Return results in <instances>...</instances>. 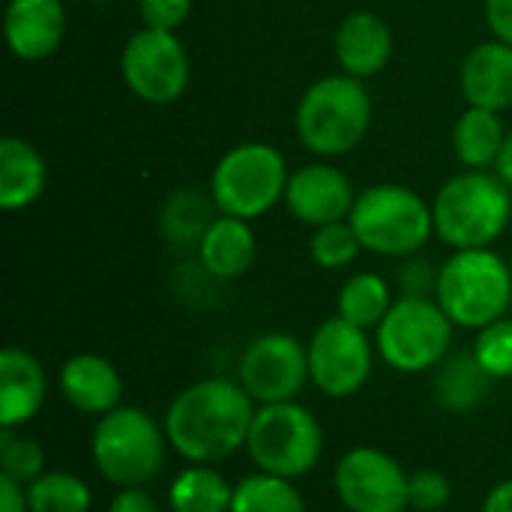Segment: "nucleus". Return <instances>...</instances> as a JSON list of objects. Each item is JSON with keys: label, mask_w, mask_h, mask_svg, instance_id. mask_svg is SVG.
Returning <instances> with one entry per match:
<instances>
[{"label": "nucleus", "mask_w": 512, "mask_h": 512, "mask_svg": "<svg viewBox=\"0 0 512 512\" xmlns=\"http://www.w3.org/2000/svg\"><path fill=\"white\" fill-rule=\"evenodd\" d=\"M231 512H306V501L294 489V480L258 471L234 486Z\"/></svg>", "instance_id": "bb28decb"}, {"label": "nucleus", "mask_w": 512, "mask_h": 512, "mask_svg": "<svg viewBox=\"0 0 512 512\" xmlns=\"http://www.w3.org/2000/svg\"><path fill=\"white\" fill-rule=\"evenodd\" d=\"M48 378L42 363L18 345L0 351V429L27 426L45 405Z\"/></svg>", "instance_id": "a211bd4d"}, {"label": "nucleus", "mask_w": 512, "mask_h": 512, "mask_svg": "<svg viewBox=\"0 0 512 512\" xmlns=\"http://www.w3.org/2000/svg\"><path fill=\"white\" fill-rule=\"evenodd\" d=\"M237 381L255 405L294 402L309 384V351L288 333H261L243 348Z\"/></svg>", "instance_id": "f8f14e48"}, {"label": "nucleus", "mask_w": 512, "mask_h": 512, "mask_svg": "<svg viewBox=\"0 0 512 512\" xmlns=\"http://www.w3.org/2000/svg\"><path fill=\"white\" fill-rule=\"evenodd\" d=\"M408 495H411V507L420 512H438L444 510L453 498V486L447 480V474L435 471V468H423L411 474L408 483Z\"/></svg>", "instance_id": "2f4dec72"}, {"label": "nucleus", "mask_w": 512, "mask_h": 512, "mask_svg": "<svg viewBox=\"0 0 512 512\" xmlns=\"http://www.w3.org/2000/svg\"><path fill=\"white\" fill-rule=\"evenodd\" d=\"M435 300L456 327L483 330L510 309V264L495 249H456L438 270Z\"/></svg>", "instance_id": "423d86ee"}, {"label": "nucleus", "mask_w": 512, "mask_h": 512, "mask_svg": "<svg viewBox=\"0 0 512 512\" xmlns=\"http://www.w3.org/2000/svg\"><path fill=\"white\" fill-rule=\"evenodd\" d=\"M216 213L219 210L210 195L204 198L195 189H180L165 201L159 228H162L165 240L174 246H198L201 237L207 234V228L213 225Z\"/></svg>", "instance_id": "a878e982"}, {"label": "nucleus", "mask_w": 512, "mask_h": 512, "mask_svg": "<svg viewBox=\"0 0 512 512\" xmlns=\"http://www.w3.org/2000/svg\"><path fill=\"white\" fill-rule=\"evenodd\" d=\"M333 57L339 69L351 78L369 81L387 69L393 57V30L390 24L369 9L345 15L333 33Z\"/></svg>", "instance_id": "dca6fc26"}, {"label": "nucleus", "mask_w": 512, "mask_h": 512, "mask_svg": "<svg viewBox=\"0 0 512 512\" xmlns=\"http://www.w3.org/2000/svg\"><path fill=\"white\" fill-rule=\"evenodd\" d=\"M309 381L330 399H348L360 393L375 366V348L363 327L333 315L312 333L309 345Z\"/></svg>", "instance_id": "9b49d317"}, {"label": "nucleus", "mask_w": 512, "mask_h": 512, "mask_svg": "<svg viewBox=\"0 0 512 512\" xmlns=\"http://www.w3.org/2000/svg\"><path fill=\"white\" fill-rule=\"evenodd\" d=\"M48 456H45V447L18 432V429H3L0 435V468H3V477L21 483V486H30L36 477H42L48 468Z\"/></svg>", "instance_id": "c85d7f7f"}, {"label": "nucleus", "mask_w": 512, "mask_h": 512, "mask_svg": "<svg viewBox=\"0 0 512 512\" xmlns=\"http://www.w3.org/2000/svg\"><path fill=\"white\" fill-rule=\"evenodd\" d=\"M168 432L153 414L120 405L96 420L90 435V459L96 471L117 489L147 486L168 459Z\"/></svg>", "instance_id": "20e7f679"}, {"label": "nucleus", "mask_w": 512, "mask_h": 512, "mask_svg": "<svg viewBox=\"0 0 512 512\" xmlns=\"http://www.w3.org/2000/svg\"><path fill=\"white\" fill-rule=\"evenodd\" d=\"M483 512H512V480L498 483V486L486 495Z\"/></svg>", "instance_id": "4c0bfd02"}, {"label": "nucleus", "mask_w": 512, "mask_h": 512, "mask_svg": "<svg viewBox=\"0 0 512 512\" xmlns=\"http://www.w3.org/2000/svg\"><path fill=\"white\" fill-rule=\"evenodd\" d=\"M486 24L495 39L512 45V0H486Z\"/></svg>", "instance_id": "c9c22d12"}, {"label": "nucleus", "mask_w": 512, "mask_h": 512, "mask_svg": "<svg viewBox=\"0 0 512 512\" xmlns=\"http://www.w3.org/2000/svg\"><path fill=\"white\" fill-rule=\"evenodd\" d=\"M435 237L450 249H492L512 219V189L489 171L450 177L432 201Z\"/></svg>", "instance_id": "7ed1b4c3"}, {"label": "nucleus", "mask_w": 512, "mask_h": 512, "mask_svg": "<svg viewBox=\"0 0 512 512\" xmlns=\"http://www.w3.org/2000/svg\"><path fill=\"white\" fill-rule=\"evenodd\" d=\"M411 477L405 468L378 447L348 450L333 474L336 495L348 512H405Z\"/></svg>", "instance_id": "ddd939ff"}, {"label": "nucleus", "mask_w": 512, "mask_h": 512, "mask_svg": "<svg viewBox=\"0 0 512 512\" xmlns=\"http://www.w3.org/2000/svg\"><path fill=\"white\" fill-rule=\"evenodd\" d=\"M393 291L387 285V279L381 273H354L342 288H339V297H336V315L363 327V330H372L384 321V315L390 312L393 306Z\"/></svg>", "instance_id": "393cba45"}, {"label": "nucleus", "mask_w": 512, "mask_h": 512, "mask_svg": "<svg viewBox=\"0 0 512 512\" xmlns=\"http://www.w3.org/2000/svg\"><path fill=\"white\" fill-rule=\"evenodd\" d=\"M246 453L258 471L285 480H300L315 471L324 456V429L318 417L297 399L279 405H258Z\"/></svg>", "instance_id": "1a4fd4ad"}, {"label": "nucleus", "mask_w": 512, "mask_h": 512, "mask_svg": "<svg viewBox=\"0 0 512 512\" xmlns=\"http://www.w3.org/2000/svg\"><path fill=\"white\" fill-rule=\"evenodd\" d=\"M360 252H363V243L348 219L330 222V225H321L312 231L309 255L321 270H342V267L354 264Z\"/></svg>", "instance_id": "c756f323"}, {"label": "nucleus", "mask_w": 512, "mask_h": 512, "mask_svg": "<svg viewBox=\"0 0 512 512\" xmlns=\"http://www.w3.org/2000/svg\"><path fill=\"white\" fill-rule=\"evenodd\" d=\"M492 390V378L489 372L480 366V360L474 357V351H459L450 354L435 375V393L444 411L450 414H468L477 405L486 402Z\"/></svg>", "instance_id": "5701e85b"}, {"label": "nucleus", "mask_w": 512, "mask_h": 512, "mask_svg": "<svg viewBox=\"0 0 512 512\" xmlns=\"http://www.w3.org/2000/svg\"><path fill=\"white\" fill-rule=\"evenodd\" d=\"M234 486L213 465H189L168 486L174 512H231Z\"/></svg>", "instance_id": "b1692460"}, {"label": "nucleus", "mask_w": 512, "mask_h": 512, "mask_svg": "<svg viewBox=\"0 0 512 512\" xmlns=\"http://www.w3.org/2000/svg\"><path fill=\"white\" fill-rule=\"evenodd\" d=\"M27 504L30 512H90L93 492L69 471H45L27 486Z\"/></svg>", "instance_id": "cd10ccee"}, {"label": "nucleus", "mask_w": 512, "mask_h": 512, "mask_svg": "<svg viewBox=\"0 0 512 512\" xmlns=\"http://www.w3.org/2000/svg\"><path fill=\"white\" fill-rule=\"evenodd\" d=\"M120 75L132 96L147 105L177 102L192 78L189 54L177 33L141 27L120 51Z\"/></svg>", "instance_id": "9d476101"}, {"label": "nucleus", "mask_w": 512, "mask_h": 512, "mask_svg": "<svg viewBox=\"0 0 512 512\" xmlns=\"http://www.w3.org/2000/svg\"><path fill=\"white\" fill-rule=\"evenodd\" d=\"M495 174L512 189V132H507V141H504V147H501V153H498Z\"/></svg>", "instance_id": "58836bf2"}, {"label": "nucleus", "mask_w": 512, "mask_h": 512, "mask_svg": "<svg viewBox=\"0 0 512 512\" xmlns=\"http://www.w3.org/2000/svg\"><path fill=\"white\" fill-rule=\"evenodd\" d=\"M399 285H402V294H408V297H435L438 270H432L426 261H417L411 255V258H405V264L399 270Z\"/></svg>", "instance_id": "72a5a7b5"}, {"label": "nucleus", "mask_w": 512, "mask_h": 512, "mask_svg": "<svg viewBox=\"0 0 512 512\" xmlns=\"http://www.w3.org/2000/svg\"><path fill=\"white\" fill-rule=\"evenodd\" d=\"M354 201H357V192H354L348 174L330 162H309V165L291 171V177H288L285 207L297 222H303L309 228H321V225L348 219Z\"/></svg>", "instance_id": "4468645a"}, {"label": "nucleus", "mask_w": 512, "mask_h": 512, "mask_svg": "<svg viewBox=\"0 0 512 512\" xmlns=\"http://www.w3.org/2000/svg\"><path fill=\"white\" fill-rule=\"evenodd\" d=\"M0 512H30L27 504V486L0 477Z\"/></svg>", "instance_id": "e433bc0d"}, {"label": "nucleus", "mask_w": 512, "mask_h": 512, "mask_svg": "<svg viewBox=\"0 0 512 512\" xmlns=\"http://www.w3.org/2000/svg\"><path fill=\"white\" fill-rule=\"evenodd\" d=\"M138 15L144 27L177 33L192 15V0H138Z\"/></svg>", "instance_id": "473e14b6"}, {"label": "nucleus", "mask_w": 512, "mask_h": 512, "mask_svg": "<svg viewBox=\"0 0 512 512\" xmlns=\"http://www.w3.org/2000/svg\"><path fill=\"white\" fill-rule=\"evenodd\" d=\"M255 252H258V243H255L252 225L246 219L222 216V213L213 219V225L207 228V234L198 243L201 267L216 279L243 276L252 267Z\"/></svg>", "instance_id": "412c9836"}, {"label": "nucleus", "mask_w": 512, "mask_h": 512, "mask_svg": "<svg viewBox=\"0 0 512 512\" xmlns=\"http://www.w3.org/2000/svg\"><path fill=\"white\" fill-rule=\"evenodd\" d=\"M108 512H159V507L153 495L144 492V486H126L114 492V498L108 501Z\"/></svg>", "instance_id": "f704fd0d"}, {"label": "nucleus", "mask_w": 512, "mask_h": 512, "mask_svg": "<svg viewBox=\"0 0 512 512\" xmlns=\"http://www.w3.org/2000/svg\"><path fill=\"white\" fill-rule=\"evenodd\" d=\"M288 177V162L279 147L243 141L216 162L210 174V198L222 216L255 222L285 201Z\"/></svg>", "instance_id": "0eeeda50"}, {"label": "nucleus", "mask_w": 512, "mask_h": 512, "mask_svg": "<svg viewBox=\"0 0 512 512\" xmlns=\"http://www.w3.org/2000/svg\"><path fill=\"white\" fill-rule=\"evenodd\" d=\"M255 411L240 381L201 378L171 399L162 423L177 456L189 465H216L246 447Z\"/></svg>", "instance_id": "f257e3e1"}, {"label": "nucleus", "mask_w": 512, "mask_h": 512, "mask_svg": "<svg viewBox=\"0 0 512 512\" xmlns=\"http://www.w3.org/2000/svg\"><path fill=\"white\" fill-rule=\"evenodd\" d=\"M459 87L468 105L507 111L512 105V45L501 39L474 45L462 60Z\"/></svg>", "instance_id": "6ab92c4d"}, {"label": "nucleus", "mask_w": 512, "mask_h": 512, "mask_svg": "<svg viewBox=\"0 0 512 512\" xmlns=\"http://www.w3.org/2000/svg\"><path fill=\"white\" fill-rule=\"evenodd\" d=\"M3 36L18 60H48L66 39L63 0H9L3 9Z\"/></svg>", "instance_id": "2eb2a0df"}, {"label": "nucleus", "mask_w": 512, "mask_h": 512, "mask_svg": "<svg viewBox=\"0 0 512 512\" xmlns=\"http://www.w3.org/2000/svg\"><path fill=\"white\" fill-rule=\"evenodd\" d=\"M48 186L45 156L24 138L6 135L0 141V207L6 213L27 210Z\"/></svg>", "instance_id": "aec40b11"}, {"label": "nucleus", "mask_w": 512, "mask_h": 512, "mask_svg": "<svg viewBox=\"0 0 512 512\" xmlns=\"http://www.w3.org/2000/svg\"><path fill=\"white\" fill-rule=\"evenodd\" d=\"M507 141V129L498 111L468 105L453 126V153L468 171L495 168L498 153Z\"/></svg>", "instance_id": "4be33fe9"}, {"label": "nucleus", "mask_w": 512, "mask_h": 512, "mask_svg": "<svg viewBox=\"0 0 512 512\" xmlns=\"http://www.w3.org/2000/svg\"><path fill=\"white\" fill-rule=\"evenodd\" d=\"M372 126V96L366 81L345 72L312 81L294 111V129L300 144L321 156L339 159L357 150Z\"/></svg>", "instance_id": "f03ea898"}, {"label": "nucleus", "mask_w": 512, "mask_h": 512, "mask_svg": "<svg viewBox=\"0 0 512 512\" xmlns=\"http://www.w3.org/2000/svg\"><path fill=\"white\" fill-rule=\"evenodd\" d=\"M474 357L489 372L492 381L512 378V318H498L495 324L477 330Z\"/></svg>", "instance_id": "7c9ffc66"}, {"label": "nucleus", "mask_w": 512, "mask_h": 512, "mask_svg": "<svg viewBox=\"0 0 512 512\" xmlns=\"http://www.w3.org/2000/svg\"><path fill=\"white\" fill-rule=\"evenodd\" d=\"M453 330L456 324L435 297L402 294L375 327V351L393 372L423 375L450 357Z\"/></svg>", "instance_id": "6e6552de"}, {"label": "nucleus", "mask_w": 512, "mask_h": 512, "mask_svg": "<svg viewBox=\"0 0 512 512\" xmlns=\"http://www.w3.org/2000/svg\"><path fill=\"white\" fill-rule=\"evenodd\" d=\"M348 222L366 252L381 258H411L435 234L432 204L402 183H375L357 192Z\"/></svg>", "instance_id": "39448f33"}, {"label": "nucleus", "mask_w": 512, "mask_h": 512, "mask_svg": "<svg viewBox=\"0 0 512 512\" xmlns=\"http://www.w3.org/2000/svg\"><path fill=\"white\" fill-rule=\"evenodd\" d=\"M93 3H111V0H93Z\"/></svg>", "instance_id": "ea45409f"}, {"label": "nucleus", "mask_w": 512, "mask_h": 512, "mask_svg": "<svg viewBox=\"0 0 512 512\" xmlns=\"http://www.w3.org/2000/svg\"><path fill=\"white\" fill-rule=\"evenodd\" d=\"M57 387L66 405L90 417H105L108 411L120 408L123 399V378L117 366L108 357L90 351L75 354L60 366Z\"/></svg>", "instance_id": "f3484780"}]
</instances>
